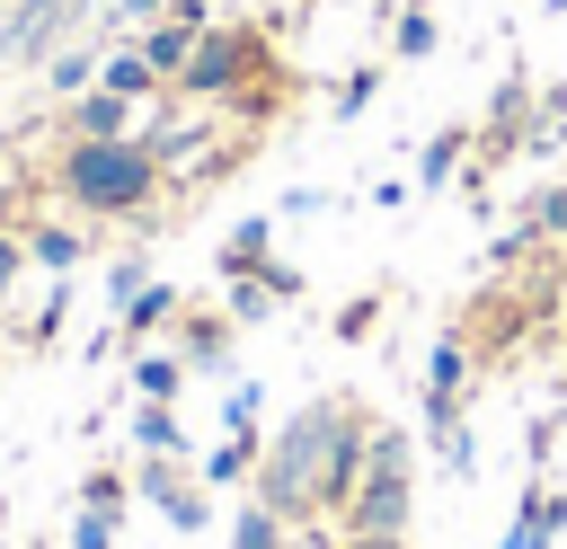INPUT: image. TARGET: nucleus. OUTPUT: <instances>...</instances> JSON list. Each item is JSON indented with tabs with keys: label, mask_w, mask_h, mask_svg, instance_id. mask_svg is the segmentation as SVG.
Returning a JSON list of instances; mask_svg holds the SVG:
<instances>
[{
	"label": "nucleus",
	"mask_w": 567,
	"mask_h": 549,
	"mask_svg": "<svg viewBox=\"0 0 567 549\" xmlns=\"http://www.w3.org/2000/svg\"><path fill=\"white\" fill-rule=\"evenodd\" d=\"M186 363H221V328H195L186 336Z\"/></svg>",
	"instance_id": "obj_27"
},
{
	"label": "nucleus",
	"mask_w": 567,
	"mask_h": 549,
	"mask_svg": "<svg viewBox=\"0 0 567 549\" xmlns=\"http://www.w3.org/2000/svg\"><path fill=\"white\" fill-rule=\"evenodd\" d=\"M230 549H284V514L257 496V505H239L230 514Z\"/></svg>",
	"instance_id": "obj_11"
},
{
	"label": "nucleus",
	"mask_w": 567,
	"mask_h": 549,
	"mask_svg": "<svg viewBox=\"0 0 567 549\" xmlns=\"http://www.w3.org/2000/svg\"><path fill=\"white\" fill-rule=\"evenodd\" d=\"M0 151H9V142H0Z\"/></svg>",
	"instance_id": "obj_32"
},
{
	"label": "nucleus",
	"mask_w": 567,
	"mask_h": 549,
	"mask_svg": "<svg viewBox=\"0 0 567 549\" xmlns=\"http://www.w3.org/2000/svg\"><path fill=\"white\" fill-rule=\"evenodd\" d=\"M452 159H461V133H434V142H425V159H416V177H425V186H443V177H452Z\"/></svg>",
	"instance_id": "obj_19"
},
{
	"label": "nucleus",
	"mask_w": 567,
	"mask_h": 549,
	"mask_svg": "<svg viewBox=\"0 0 567 549\" xmlns=\"http://www.w3.org/2000/svg\"><path fill=\"white\" fill-rule=\"evenodd\" d=\"M363 452L372 434L354 425L346 398H319V407H292V425L257 452V496L275 514H319V505H354V478H363Z\"/></svg>",
	"instance_id": "obj_1"
},
{
	"label": "nucleus",
	"mask_w": 567,
	"mask_h": 549,
	"mask_svg": "<svg viewBox=\"0 0 567 549\" xmlns=\"http://www.w3.org/2000/svg\"><path fill=\"white\" fill-rule=\"evenodd\" d=\"M257 434H221V452H204V487H230V478H248L257 469Z\"/></svg>",
	"instance_id": "obj_10"
},
{
	"label": "nucleus",
	"mask_w": 567,
	"mask_h": 549,
	"mask_svg": "<svg viewBox=\"0 0 567 549\" xmlns=\"http://www.w3.org/2000/svg\"><path fill=\"white\" fill-rule=\"evenodd\" d=\"M133 443H142V452H186V443H177V407H151V398H142V416H133Z\"/></svg>",
	"instance_id": "obj_14"
},
{
	"label": "nucleus",
	"mask_w": 567,
	"mask_h": 549,
	"mask_svg": "<svg viewBox=\"0 0 567 549\" xmlns=\"http://www.w3.org/2000/svg\"><path fill=\"white\" fill-rule=\"evenodd\" d=\"M540 230H567V186H558V195H540Z\"/></svg>",
	"instance_id": "obj_29"
},
{
	"label": "nucleus",
	"mask_w": 567,
	"mask_h": 549,
	"mask_svg": "<svg viewBox=\"0 0 567 549\" xmlns=\"http://www.w3.org/2000/svg\"><path fill=\"white\" fill-rule=\"evenodd\" d=\"M133 390H142L151 407H177V398H186V354H142V363H133Z\"/></svg>",
	"instance_id": "obj_8"
},
{
	"label": "nucleus",
	"mask_w": 567,
	"mask_h": 549,
	"mask_svg": "<svg viewBox=\"0 0 567 549\" xmlns=\"http://www.w3.org/2000/svg\"><path fill=\"white\" fill-rule=\"evenodd\" d=\"M363 97H372V71H354V80H346V97H337V124H354V115H363Z\"/></svg>",
	"instance_id": "obj_24"
},
{
	"label": "nucleus",
	"mask_w": 567,
	"mask_h": 549,
	"mask_svg": "<svg viewBox=\"0 0 567 549\" xmlns=\"http://www.w3.org/2000/svg\"><path fill=\"white\" fill-rule=\"evenodd\" d=\"M151 80H159V71H151V62H142V53H115V62H106V71H97V89H115V97H142V89H151Z\"/></svg>",
	"instance_id": "obj_15"
},
{
	"label": "nucleus",
	"mask_w": 567,
	"mask_h": 549,
	"mask_svg": "<svg viewBox=\"0 0 567 549\" xmlns=\"http://www.w3.org/2000/svg\"><path fill=\"white\" fill-rule=\"evenodd\" d=\"M399 53H408V62H425V53H434V18H425V9H408V18H399Z\"/></svg>",
	"instance_id": "obj_20"
},
{
	"label": "nucleus",
	"mask_w": 567,
	"mask_h": 549,
	"mask_svg": "<svg viewBox=\"0 0 567 549\" xmlns=\"http://www.w3.org/2000/svg\"><path fill=\"white\" fill-rule=\"evenodd\" d=\"M186 53H195V9H177V18H159V27L142 35V62H151V71H186Z\"/></svg>",
	"instance_id": "obj_7"
},
{
	"label": "nucleus",
	"mask_w": 567,
	"mask_h": 549,
	"mask_svg": "<svg viewBox=\"0 0 567 549\" xmlns=\"http://www.w3.org/2000/svg\"><path fill=\"white\" fill-rule=\"evenodd\" d=\"M62 186H71V204H89V213H142L151 204V186H159V159L142 151V142H71V159H62Z\"/></svg>",
	"instance_id": "obj_2"
},
{
	"label": "nucleus",
	"mask_w": 567,
	"mask_h": 549,
	"mask_svg": "<svg viewBox=\"0 0 567 549\" xmlns=\"http://www.w3.org/2000/svg\"><path fill=\"white\" fill-rule=\"evenodd\" d=\"M408 505H416V443H408V434H372L346 522H354V531H408Z\"/></svg>",
	"instance_id": "obj_3"
},
{
	"label": "nucleus",
	"mask_w": 567,
	"mask_h": 549,
	"mask_svg": "<svg viewBox=\"0 0 567 549\" xmlns=\"http://www.w3.org/2000/svg\"><path fill=\"white\" fill-rule=\"evenodd\" d=\"M80 505H89V514H115V505H124V487H115V478H106V469H97V478H89V487H80Z\"/></svg>",
	"instance_id": "obj_23"
},
{
	"label": "nucleus",
	"mask_w": 567,
	"mask_h": 549,
	"mask_svg": "<svg viewBox=\"0 0 567 549\" xmlns=\"http://www.w3.org/2000/svg\"><path fill=\"white\" fill-rule=\"evenodd\" d=\"M266 301H275V292H266V283H239V301H230V319H239V328H248V319H266Z\"/></svg>",
	"instance_id": "obj_26"
},
{
	"label": "nucleus",
	"mask_w": 567,
	"mask_h": 549,
	"mask_svg": "<svg viewBox=\"0 0 567 549\" xmlns=\"http://www.w3.org/2000/svg\"><path fill=\"white\" fill-rule=\"evenodd\" d=\"M168 310H177V292H168V283H142V292L124 301V328H115V336H151V328H168Z\"/></svg>",
	"instance_id": "obj_13"
},
{
	"label": "nucleus",
	"mask_w": 567,
	"mask_h": 549,
	"mask_svg": "<svg viewBox=\"0 0 567 549\" xmlns=\"http://www.w3.org/2000/svg\"><path fill=\"white\" fill-rule=\"evenodd\" d=\"M346 549H408V531H354Z\"/></svg>",
	"instance_id": "obj_30"
},
{
	"label": "nucleus",
	"mask_w": 567,
	"mask_h": 549,
	"mask_svg": "<svg viewBox=\"0 0 567 549\" xmlns=\"http://www.w3.org/2000/svg\"><path fill=\"white\" fill-rule=\"evenodd\" d=\"M124 115H133V97L89 89V97H80V142H115V133H124Z\"/></svg>",
	"instance_id": "obj_9"
},
{
	"label": "nucleus",
	"mask_w": 567,
	"mask_h": 549,
	"mask_svg": "<svg viewBox=\"0 0 567 549\" xmlns=\"http://www.w3.org/2000/svg\"><path fill=\"white\" fill-rule=\"evenodd\" d=\"M221 425H230V434H257V381H248V390H230V398H221Z\"/></svg>",
	"instance_id": "obj_22"
},
{
	"label": "nucleus",
	"mask_w": 567,
	"mask_h": 549,
	"mask_svg": "<svg viewBox=\"0 0 567 549\" xmlns=\"http://www.w3.org/2000/svg\"><path fill=\"white\" fill-rule=\"evenodd\" d=\"M115 9H124V18H151V9H159V0H115Z\"/></svg>",
	"instance_id": "obj_31"
},
{
	"label": "nucleus",
	"mask_w": 567,
	"mask_h": 549,
	"mask_svg": "<svg viewBox=\"0 0 567 549\" xmlns=\"http://www.w3.org/2000/svg\"><path fill=\"white\" fill-rule=\"evenodd\" d=\"M266 239H275L266 221H239V230H230V248H221V274H266V266H275V257H266Z\"/></svg>",
	"instance_id": "obj_12"
},
{
	"label": "nucleus",
	"mask_w": 567,
	"mask_h": 549,
	"mask_svg": "<svg viewBox=\"0 0 567 549\" xmlns=\"http://www.w3.org/2000/svg\"><path fill=\"white\" fill-rule=\"evenodd\" d=\"M80 9H89V0H9V18H0V62H44Z\"/></svg>",
	"instance_id": "obj_4"
},
{
	"label": "nucleus",
	"mask_w": 567,
	"mask_h": 549,
	"mask_svg": "<svg viewBox=\"0 0 567 549\" xmlns=\"http://www.w3.org/2000/svg\"><path fill=\"white\" fill-rule=\"evenodd\" d=\"M27 257H35V266H53V274H71V266H80V230H35V239H27Z\"/></svg>",
	"instance_id": "obj_16"
},
{
	"label": "nucleus",
	"mask_w": 567,
	"mask_h": 549,
	"mask_svg": "<svg viewBox=\"0 0 567 549\" xmlns=\"http://www.w3.org/2000/svg\"><path fill=\"white\" fill-rule=\"evenodd\" d=\"M177 487H186V478L168 469V452H151V460H142V496H151V505L168 514V505H177Z\"/></svg>",
	"instance_id": "obj_18"
},
{
	"label": "nucleus",
	"mask_w": 567,
	"mask_h": 549,
	"mask_svg": "<svg viewBox=\"0 0 567 549\" xmlns=\"http://www.w3.org/2000/svg\"><path fill=\"white\" fill-rule=\"evenodd\" d=\"M461 372H470L461 336H434V354H425V434L434 443H452V425H461Z\"/></svg>",
	"instance_id": "obj_6"
},
{
	"label": "nucleus",
	"mask_w": 567,
	"mask_h": 549,
	"mask_svg": "<svg viewBox=\"0 0 567 549\" xmlns=\"http://www.w3.org/2000/svg\"><path fill=\"white\" fill-rule=\"evenodd\" d=\"M18 266H27V239H0V301H9V283H18Z\"/></svg>",
	"instance_id": "obj_28"
},
{
	"label": "nucleus",
	"mask_w": 567,
	"mask_h": 549,
	"mask_svg": "<svg viewBox=\"0 0 567 549\" xmlns=\"http://www.w3.org/2000/svg\"><path fill=\"white\" fill-rule=\"evenodd\" d=\"M239 71H248V35H239V27H221V35H204V44L186 53V71H177V80H186V97H230V89H239Z\"/></svg>",
	"instance_id": "obj_5"
},
{
	"label": "nucleus",
	"mask_w": 567,
	"mask_h": 549,
	"mask_svg": "<svg viewBox=\"0 0 567 549\" xmlns=\"http://www.w3.org/2000/svg\"><path fill=\"white\" fill-rule=\"evenodd\" d=\"M133 292H142V257H124V266L106 274V301H133Z\"/></svg>",
	"instance_id": "obj_25"
},
{
	"label": "nucleus",
	"mask_w": 567,
	"mask_h": 549,
	"mask_svg": "<svg viewBox=\"0 0 567 549\" xmlns=\"http://www.w3.org/2000/svg\"><path fill=\"white\" fill-rule=\"evenodd\" d=\"M89 80H97V53L89 44H62L53 53V89H89Z\"/></svg>",
	"instance_id": "obj_17"
},
{
	"label": "nucleus",
	"mask_w": 567,
	"mask_h": 549,
	"mask_svg": "<svg viewBox=\"0 0 567 549\" xmlns=\"http://www.w3.org/2000/svg\"><path fill=\"white\" fill-rule=\"evenodd\" d=\"M71 549H115V514H89V505H80V522H71Z\"/></svg>",
	"instance_id": "obj_21"
}]
</instances>
